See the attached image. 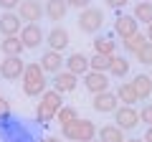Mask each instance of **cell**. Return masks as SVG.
I'll return each instance as SVG.
<instances>
[{
    "mask_svg": "<svg viewBox=\"0 0 152 142\" xmlns=\"http://www.w3.org/2000/svg\"><path fill=\"white\" fill-rule=\"evenodd\" d=\"M38 99H41V102H38V109H36V119L41 122V124H48L56 117V112L64 107V97H61L58 91H53V89H46Z\"/></svg>",
    "mask_w": 152,
    "mask_h": 142,
    "instance_id": "1",
    "label": "cell"
},
{
    "mask_svg": "<svg viewBox=\"0 0 152 142\" xmlns=\"http://www.w3.org/2000/svg\"><path fill=\"white\" fill-rule=\"evenodd\" d=\"M46 74L38 64H26V71H23V94L26 97H41L46 91Z\"/></svg>",
    "mask_w": 152,
    "mask_h": 142,
    "instance_id": "2",
    "label": "cell"
},
{
    "mask_svg": "<svg viewBox=\"0 0 152 142\" xmlns=\"http://www.w3.org/2000/svg\"><path fill=\"white\" fill-rule=\"evenodd\" d=\"M61 135L66 137L69 142H89L96 137V124L91 119H74L71 124H64L61 127Z\"/></svg>",
    "mask_w": 152,
    "mask_h": 142,
    "instance_id": "3",
    "label": "cell"
},
{
    "mask_svg": "<svg viewBox=\"0 0 152 142\" xmlns=\"http://www.w3.org/2000/svg\"><path fill=\"white\" fill-rule=\"evenodd\" d=\"M79 31L81 33H89V36H96L99 31L104 28V10L102 8H84V10H79Z\"/></svg>",
    "mask_w": 152,
    "mask_h": 142,
    "instance_id": "4",
    "label": "cell"
},
{
    "mask_svg": "<svg viewBox=\"0 0 152 142\" xmlns=\"http://www.w3.org/2000/svg\"><path fill=\"white\" fill-rule=\"evenodd\" d=\"M23 71H26V61L20 56H5L0 61V76L5 81H18L23 79Z\"/></svg>",
    "mask_w": 152,
    "mask_h": 142,
    "instance_id": "5",
    "label": "cell"
},
{
    "mask_svg": "<svg viewBox=\"0 0 152 142\" xmlns=\"http://www.w3.org/2000/svg\"><path fill=\"white\" fill-rule=\"evenodd\" d=\"M114 122H117V127H119L122 132H132L137 130V124H140V112L134 109V107H117L114 109Z\"/></svg>",
    "mask_w": 152,
    "mask_h": 142,
    "instance_id": "6",
    "label": "cell"
},
{
    "mask_svg": "<svg viewBox=\"0 0 152 142\" xmlns=\"http://www.w3.org/2000/svg\"><path fill=\"white\" fill-rule=\"evenodd\" d=\"M18 38L23 41L26 48H38V46L46 41V33H43V28H41V23H23Z\"/></svg>",
    "mask_w": 152,
    "mask_h": 142,
    "instance_id": "7",
    "label": "cell"
},
{
    "mask_svg": "<svg viewBox=\"0 0 152 142\" xmlns=\"http://www.w3.org/2000/svg\"><path fill=\"white\" fill-rule=\"evenodd\" d=\"M18 18L26 23H38L41 18L46 15L43 13V3H38V0H20V5H18Z\"/></svg>",
    "mask_w": 152,
    "mask_h": 142,
    "instance_id": "8",
    "label": "cell"
},
{
    "mask_svg": "<svg viewBox=\"0 0 152 142\" xmlns=\"http://www.w3.org/2000/svg\"><path fill=\"white\" fill-rule=\"evenodd\" d=\"M91 107H94V112H99V114H114V109L119 107V99H117L114 91H102V94H94Z\"/></svg>",
    "mask_w": 152,
    "mask_h": 142,
    "instance_id": "9",
    "label": "cell"
},
{
    "mask_svg": "<svg viewBox=\"0 0 152 142\" xmlns=\"http://www.w3.org/2000/svg\"><path fill=\"white\" fill-rule=\"evenodd\" d=\"M114 33H117V36H119L122 41H127L129 36L140 33V23H137L132 15H124V13H117V20H114Z\"/></svg>",
    "mask_w": 152,
    "mask_h": 142,
    "instance_id": "10",
    "label": "cell"
},
{
    "mask_svg": "<svg viewBox=\"0 0 152 142\" xmlns=\"http://www.w3.org/2000/svg\"><path fill=\"white\" fill-rule=\"evenodd\" d=\"M84 86H86L89 94L109 91V76L102 74V71H86V74H84Z\"/></svg>",
    "mask_w": 152,
    "mask_h": 142,
    "instance_id": "11",
    "label": "cell"
},
{
    "mask_svg": "<svg viewBox=\"0 0 152 142\" xmlns=\"http://www.w3.org/2000/svg\"><path fill=\"white\" fill-rule=\"evenodd\" d=\"M69 31H66L64 26H53L48 31V36H46V46H48V51H56V53H61V51L69 46Z\"/></svg>",
    "mask_w": 152,
    "mask_h": 142,
    "instance_id": "12",
    "label": "cell"
},
{
    "mask_svg": "<svg viewBox=\"0 0 152 142\" xmlns=\"http://www.w3.org/2000/svg\"><path fill=\"white\" fill-rule=\"evenodd\" d=\"M53 91H58L61 97L64 94H71L76 86H79V76H74L71 71H58V74H53Z\"/></svg>",
    "mask_w": 152,
    "mask_h": 142,
    "instance_id": "13",
    "label": "cell"
},
{
    "mask_svg": "<svg viewBox=\"0 0 152 142\" xmlns=\"http://www.w3.org/2000/svg\"><path fill=\"white\" fill-rule=\"evenodd\" d=\"M38 66L43 69V74H58V71H64V56L56 51H46L38 61Z\"/></svg>",
    "mask_w": 152,
    "mask_h": 142,
    "instance_id": "14",
    "label": "cell"
},
{
    "mask_svg": "<svg viewBox=\"0 0 152 142\" xmlns=\"http://www.w3.org/2000/svg\"><path fill=\"white\" fill-rule=\"evenodd\" d=\"M43 13H46V18H48V20H53V23H61V20H66L69 5H66V0H46Z\"/></svg>",
    "mask_w": 152,
    "mask_h": 142,
    "instance_id": "15",
    "label": "cell"
},
{
    "mask_svg": "<svg viewBox=\"0 0 152 142\" xmlns=\"http://www.w3.org/2000/svg\"><path fill=\"white\" fill-rule=\"evenodd\" d=\"M23 28V20L18 18V13H3L0 15V33H3V38L5 36H18Z\"/></svg>",
    "mask_w": 152,
    "mask_h": 142,
    "instance_id": "16",
    "label": "cell"
},
{
    "mask_svg": "<svg viewBox=\"0 0 152 142\" xmlns=\"http://www.w3.org/2000/svg\"><path fill=\"white\" fill-rule=\"evenodd\" d=\"M64 66H66V71L74 74V76H84V74L89 71V59L76 51V53H71L69 59H64Z\"/></svg>",
    "mask_w": 152,
    "mask_h": 142,
    "instance_id": "17",
    "label": "cell"
},
{
    "mask_svg": "<svg viewBox=\"0 0 152 142\" xmlns=\"http://www.w3.org/2000/svg\"><path fill=\"white\" fill-rule=\"evenodd\" d=\"M132 86H134L140 102H147V99L152 97V79H150V74H137V76L132 79Z\"/></svg>",
    "mask_w": 152,
    "mask_h": 142,
    "instance_id": "18",
    "label": "cell"
},
{
    "mask_svg": "<svg viewBox=\"0 0 152 142\" xmlns=\"http://www.w3.org/2000/svg\"><path fill=\"white\" fill-rule=\"evenodd\" d=\"M117 99H119V104H124V107H134L137 102H140V97H137L134 86H132V81H122L119 86H117Z\"/></svg>",
    "mask_w": 152,
    "mask_h": 142,
    "instance_id": "19",
    "label": "cell"
},
{
    "mask_svg": "<svg viewBox=\"0 0 152 142\" xmlns=\"http://www.w3.org/2000/svg\"><path fill=\"white\" fill-rule=\"evenodd\" d=\"M91 43H94V53H104V56H114L117 53V41H114L112 36L96 33V38H94Z\"/></svg>",
    "mask_w": 152,
    "mask_h": 142,
    "instance_id": "20",
    "label": "cell"
},
{
    "mask_svg": "<svg viewBox=\"0 0 152 142\" xmlns=\"http://www.w3.org/2000/svg\"><path fill=\"white\" fill-rule=\"evenodd\" d=\"M96 140L99 142H124V132L117 124H104V127H96Z\"/></svg>",
    "mask_w": 152,
    "mask_h": 142,
    "instance_id": "21",
    "label": "cell"
},
{
    "mask_svg": "<svg viewBox=\"0 0 152 142\" xmlns=\"http://www.w3.org/2000/svg\"><path fill=\"white\" fill-rule=\"evenodd\" d=\"M0 51H3V56H20L26 51V46H23V41L18 36H5L0 41Z\"/></svg>",
    "mask_w": 152,
    "mask_h": 142,
    "instance_id": "22",
    "label": "cell"
},
{
    "mask_svg": "<svg viewBox=\"0 0 152 142\" xmlns=\"http://www.w3.org/2000/svg\"><path fill=\"white\" fill-rule=\"evenodd\" d=\"M107 74H109V76H117V79H124L127 74H129V61H127V56H117V53H114Z\"/></svg>",
    "mask_w": 152,
    "mask_h": 142,
    "instance_id": "23",
    "label": "cell"
},
{
    "mask_svg": "<svg viewBox=\"0 0 152 142\" xmlns=\"http://www.w3.org/2000/svg\"><path fill=\"white\" fill-rule=\"evenodd\" d=\"M132 18H134L137 23L150 26V23H152V3H150V0H140V3L134 5V10H132Z\"/></svg>",
    "mask_w": 152,
    "mask_h": 142,
    "instance_id": "24",
    "label": "cell"
},
{
    "mask_svg": "<svg viewBox=\"0 0 152 142\" xmlns=\"http://www.w3.org/2000/svg\"><path fill=\"white\" fill-rule=\"evenodd\" d=\"M109 64H112V56H104V53L89 56V71H102V74H107Z\"/></svg>",
    "mask_w": 152,
    "mask_h": 142,
    "instance_id": "25",
    "label": "cell"
},
{
    "mask_svg": "<svg viewBox=\"0 0 152 142\" xmlns=\"http://www.w3.org/2000/svg\"><path fill=\"white\" fill-rule=\"evenodd\" d=\"M145 43H147V36H145V33H134V36H129V38L124 41V51L134 56V53H137V51H140Z\"/></svg>",
    "mask_w": 152,
    "mask_h": 142,
    "instance_id": "26",
    "label": "cell"
},
{
    "mask_svg": "<svg viewBox=\"0 0 152 142\" xmlns=\"http://www.w3.org/2000/svg\"><path fill=\"white\" fill-rule=\"evenodd\" d=\"M56 119H58V124H71L74 119H79V112L74 109V107H61L58 112H56Z\"/></svg>",
    "mask_w": 152,
    "mask_h": 142,
    "instance_id": "27",
    "label": "cell"
},
{
    "mask_svg": "<svg viewBox=\"0 0 152 142\" xmlns=\"http://www.w3.org/2000/svg\"><path fill=\"white\" fill-rule=\"evenodd\" d=\"M134 56H137V61H140V64H145V66H152V43L147 41V43L142 46V48L137 51Z\"/></svg>",
    "mask_w": 152,
    "mask_h": 142,
    "instance_id": "28",
    "label": "cell"
},
{
    "mask_svg": "<svg viewBox=\"0 0 152 142\" xmlns=\"http://www.w3.org/2000/svg\"><path fill=\"white\" fill-rule=\"evenodd\" d=\"M140 122H145L147 127H152V102H145V107L140 109Z\"/></svg>",
    "mask_w": 152,
    "mask_h": 142,
    "instance_id": "29",
    "label": "cell"
},
{
    "mask_svg": "<svg viewBox=\"0 0 152 142\" xmlns=\"http://www.w3.org/2000/svg\"><path fill=\"white\" fill-rule=\"evenodd\" d=\"M18 5H20V0H0V8H3V13H15Z\"/></svg>",
    "mask_w": 152,
    "mask_h": 142,
    "instance_id": "30",
    "label": "cell"
},
{
    "mask_svg": "<svg viewBox=\"0 0 152 142\" xmlns=\"http://www.w3.org/2000/svg\"><path fill=\"white\" fill-rule=\"evenodd\" d=\"M129 5V0H107V8H112V10H117L119 13L122 8H127Z\"/></svg>",
    "mask_w": 152,
    "mask_h": 142,
    "instance_id": "31",
    "label": "cell"
},
{
    "mask_svg": "<svg viewBox=\"0 0 152 142\" xmlns=\"http://www.w3.org/2000/svg\"><path fill=\"white\" fill-rule=\"evenodd\" d=\"M89 3H91V0H66V5H69V8H79V10L89 8Z\"/></svg>",
    "mask_w": 152,
    "mask_h": 142,
    "instance_id": "32",
    "label": "cell"
},
{
    "mask_svg": "<svg viewBox=\"0 0 152 142\" xmlns=\"http://www.w3.org/2000/svg\"><path fill=\"white\" fill-rule=\"evenodd\" d=\"M10 114V102L5 97H0V117H8Z\"/></svg>",
    "mask_w": 152,
    "mask_h": 142,
    "instance_id": "33",
    "label": "cell"
},
{
    "mask_svg": "<svg viewBox=\"0 0 152 142\" xmlns=\"http://www.w3.org/2000/svg\"><path fill=\"white\" fill-rule=\"evenodd\" d=\"M142 142H152V127H147V132H145V137H142Z\"/></svg>",
    "mask_w": 152,
    "mask_h": 142,
    "instance_id": "34",
    "label": "cell"
},
{
    "mask_svg": "<svg viewBox=\"0 0 152 142\" xmlns=\"http://www.w3.org/2000/svg\"><path fill=\"white\" fill-rule=\"evenodd\" d=\"M145 36H147V41H150V43H152V23H150V26H147V33H145Z\"/></svg>",
    "mask_w": 152,
    "mask_h": 142,
    "instance_id": "35",
    "label": "cell"
},
{
    "mask_svg": "<svg viewBox=\"0 0 152 142\" xmlns=\"http://www.w3.org/2000/svg\"><path fill=\"white\" fill-rule=\"evenodd\" d=\"M41 142H61V140H58V137H43Z\"/></svg>",
    "mask_w": 152,
    "mask_h": 142,
    "instance_id": "36",
    "label": "cell"
},
{
    "mask_svg": "<svg viewBox=\"0 0 152 142\" xmlns=\"http://www.w3.org/2000/svg\"><path fill=\"white\" fill-rule=\"evenodd\" d=\"M124 142H142V140H140V137H134V140H124Z\"/></svg>",
    "mask_w": 152,
    "mask_h": 142,
    "instance_id": "37",
    "label": "cell"
},
{
    "mask_svg": "<svg viewBox=\"0 0 152 142\" xmlns=\"http://www.w3.org/2000/svg\"><path fill=\"white\" fill-rule=\"evenodd\" d=\"M89 142H99V140H96V137H94V140H89Z\"/></svg>",
    "mask_w": 152,
    "mask_h": 142,
    "instance_id": "38",
    "label": "cell"
},
{
    "mask_svg": "<svg viewBox=\"0 0 152 142\" xmlns=\"http://www.w3.org/2000/svg\"><path fill=\"white\" fill-rule=\"evenodd\" d=\"M150 79H152V71H150Z\"/></svg>",
    "mask_w": 152,
    "mask_h": 142,
    "instance_id": "39",
    "label": "cell"
},
{
    "mask_svg": "<svg viewBox=\"0 0 152 142\" xmlns=\"http://www.w3.org/2000/svg\"><path fill=\"white\" fill-rule=\"evenodd\" d=\"M38 3H43V0H38Z\"/></svg>",
    "mask_w": 152,
    "mask_h": 142,
    "instance_id": "40",
    "label": "cell"
},
{
    "mask_svg": "<svg viewBox=\"0 0 152 142\" xmlns=\"http://www.w3.org/2000/svg\"><path fill=\"white\" fill-rule=\"evenodd\" d=\"M150 3H152V0H150Z\"/></svg>",
    "mask_w": 152,
    "mask_h": 142,
    "instance_id": "41",
    "label": "cell"
}]
</instances>
